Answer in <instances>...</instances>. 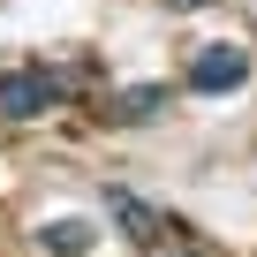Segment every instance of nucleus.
Wrapping results in <instances>:
<instances>
[{
	"label": "nucleus",
	"instance_id": "f257e3e1",
	"mask_svg": "<svg viewBox=\"0 0 257 257\" xmlns=\"http://www.w3.org/2000/svg\"><path fill=\"white\" fill-rule=\"evenodd\" d=\"M68 98V76L61 68H8L0 76V121H38Z\"/></svg>",
	"mask_w": 257,
	"mask_h": 257
},
{
	"label": "nucleus",
	"instance_id": "f03ea898",
	"mask_svg": "<svg viewBox=\"0 0 257 257\" xmlns=\"http://www.w3.org/2000/svg\"><path fill=\"white\" fill-rule=\"evenodd\" d=\"M249 83V53L234 46V38H212V46H197L189 53V91H242Z\"/></svg>",
	"mask_w": 257,
	"mask_h": 257
},
{
	"label": "nucleus",
	"instance_id": "7ed1b4c3",
	"mask_svg": "<svg viewBox=\"0 0 257 257\" xmlns=\"http://www.w3.org/2000/svg\"><path fill=\"white\" fill-rule=\"evenodd\" d=\"M106 212L121 219V234L137 242V249H159V242H167V219H159V212H152L137 189H106Z\"/></svg>",
	"mask_w": 257,
	"mask_h": 257
},
{
	"label": "nucleus",
	"instance_id": "20e7f679",
	"mask_svg": "<svg viewBox=\"0 0 257 257\" xmlns=\"http://www.w3.org/2000/svg\"><path fill=\"white\" fill-rule=\"evenodd\" d=\"M38 242H46L53 257H83V249L98 242V227H91V219H53V227H38Z\"/></svg>",
	"mask_w": 257,
	"mask_h": 257
},
{
	"label": "nucleus",
	"instance_id": "39448f33",
	"mask_svg": "<svg viewBox=\"0 0 257 257\" xmlns=\"http://www.w3.org/2000/svg\"><path fill=\"white\" fill-rule=\"evenodd\" d=\"M159 113H167V83H137L113 98V121H159Z\"/></svg>",
	"mask_w": 257,
	"mask_h": 257
},
{
	"label": "nucleus",
	"instance_id": "423d86ee",
	"mask_svg": "<svg viewBox=\"0 0 257 257\" xmlns=\"http://www.w3.org/2000/svg\"><path fill=\"white\" fill-rule=\"evenodd\" d=\"M159 8H174V16H189V8H212V0H159Z\"/></svg>",
	"mask_w": 257,
	"mask_h": 257
}]
</instances>
